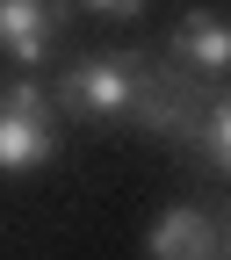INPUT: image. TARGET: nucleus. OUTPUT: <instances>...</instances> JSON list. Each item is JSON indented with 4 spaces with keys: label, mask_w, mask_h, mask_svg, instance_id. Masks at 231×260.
Returning <instances> with one entry per match:
<instances>
[{
    "label": "nucleus",
    "mask_w": 231,
    "mask_h": 260,
    "mask_svg": "<svg viewBox=\"0 0 231 260\" xmlns=\"http://www.w3.org/2000/svg\"><path fill=\"white\" fill-rule=\"evenodd\" d=\"M152 51H87L80 65H65V80L51 87L58 109L87 123V130H116L130 123V109H138V80H145Z\"/></svg>",
    "instance_id": "nucleus-1"
},
{
    "label": "nucleus",
    "mask_w": 231,
    "mask_h": 260,
    "mask_svg": "<svg viewBox=\"0 0 231 260\" xmlns=\"http://www.w3.org/2000/svg\"><path fill=\"white\" fill-rule=\"evenodd\" d=\"M217 94H224L217 80L188 73V65H174V58H152V65H145V80H138L130 130H145V138H167V145L195 152V138H203V116H210Z\"/></svg>",
    "instance_id": "nucleus-2"
},
{
    "label": "nucleus",
    "mask_w": 231,
    "mask_h": 260,
    "mask_svg": "<svg viewBox=\"0 0 231 260\" xmlns=\"http://www.w3.org/2000/svg\"><path fill=\"white\" fill-rule=\"evenodd\" d=\"M80 8L73 0H0V58H15L22 73L58 58V44L73 37Z\"/></svg>",
    "instance_id": "nucleus-3"
},
{
    "label": "nucleus",
    "mask_w": 231,
    "mask_h": 260,
    "mask_svg": "<svg viewBox=\"0 0 231 260\" xmlns=\"http://www.w3.org/2000/svg\"><path fill=\"white\" fill-rule=\"evenodd\" d=\"M145 260H224V217L203 203H167L145 224Z\"/></svg>",
    "instance_id": "nucleus-4"
},
{
    "label": "nucleus",
    "mask_w": 231,
    "mask_h": 260,
    "mask_svg": "<svg viewBox=\"0 0 231 260\" xmlns=\"http://www.w3.org/2000/svg\"><path fill=\"white\" fill-rule=\"evenodd\" d=\"M167 58L217 80V87H231V15L224 8H188L174 22V37H167Z\"/></svg>",
    "instance_id": "nucleus-5"
},
{
    "label": "nucleus",
    "mask_w": 231,
    "mask_h": 260,
    "mask_svg": "<svg viewBox=\"0 0 231 260\" xmlns=\"http://www.w3.org/2000/svg\"><path fill=\"white\" fill-rule=\"evenodd\" d=\"M51 152H58V123L8 116V109H0V174H37Z\"/></svg>",
    "instance_id": "nucleus-6"
},
{
    "label": "nucleus",
    "mask_w": 231,
    "mask_h": 260,
    "mask_svg": "<svg viewBox=\"0 0 231 260\" xmlns=\"http://www.w3.org/2000/svg\"><path fill=\"white\" fill-rule=\"evenodd\" d=\"M195 159H203L210 174H224V181H231V87L210 102V116H203V138H195Z\"/></svg>",
    "instance_id": "nucleus-7"
},
{
    "label": "nucleus",
    "mask_w": 231,
    "mask_h": 260,
    "mask_svg": "<svg viewBox=\"0 0 231 260\" xmlns=\"http://www.w3.org/2000/svg\"><path fill=\"white\" fill-rule=\"evenodd\" d=\"M0 109H8V116H44V123H58L65 109H58V94L44 87V80H29V73H0Z\"/></svg>",
    "instance_id": "nucleus-8"
},
{
    "label": "nucleus",
    "mask_w": 231,
    "mask_h": 260,
    "mask_svg": "<svg viewBox=\"0 0 231 260\" xmlns=\"http://www.w3.org/2000/svg\"><path fill=\"white\" fill-rule=\"evenodd\" d=\"M73 8H87V15H109V22H138L152 0H73Z\"/></svg>",
    "instance_id": "nucleus-9"
},
{
    "label": "nucleus",
    "mask_w": 231,
    "mask_h": 260,
    "mask_svg": "<svg viewBox=\"0 0 231 260\" xmlns=\"http://www.w3.org/2000/svg\"><path fill=\"white\" fill-rule=\"evenodd\" d=\"M224 260H231V210H224Z\"/></svg>",
    "instance_id": "nucleus-10"
}]
</instances>
